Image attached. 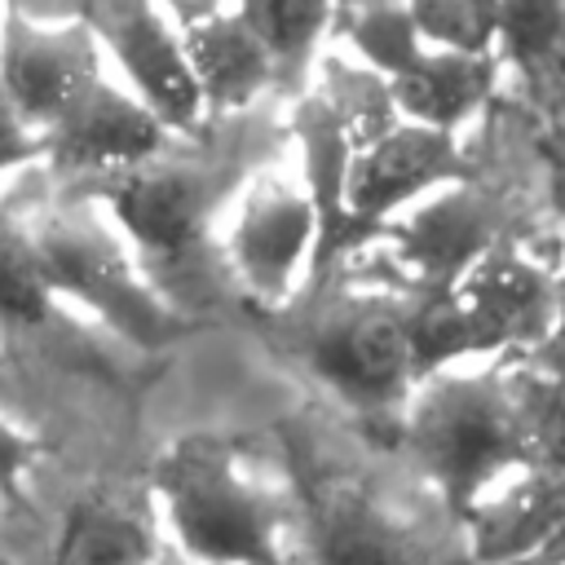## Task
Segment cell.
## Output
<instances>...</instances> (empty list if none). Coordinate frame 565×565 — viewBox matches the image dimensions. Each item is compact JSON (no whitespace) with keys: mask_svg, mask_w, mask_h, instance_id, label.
Listing matches in <instances>:
<instances>
[{"mask_svg":"<svg viewBox=\"0 0 565 565\" xmlns=\"http://www.w3.org/2000/svg\"><path fill=\"white\" fill-rule=\"evenodd\" d=\"M53 296L35 234L0 221V327H40Z\"/></svg>","mask_w":565,"mask_h":565,"instance_id":"cell-19","label":"cell"},{"mask_svg":"<svg viewBox=\"0 0 565 565\" xmlns=\"http://www.w3.org/2000/svg\"><path fill=\"white\" fill-rule=\"evenodd\" d=\"M31 234L57 296H75L132 344L154 349L177 335V313L154 296V287L132 265L124 247L128 238L115 234V221L102 225L84 212H62Z\"/></svg>","mask_w":565,"mask_h":565,"instance_id":"cell-3","label":"cell"},{"mask_svg":"<svg viewBox=\"0 0 565 565\" xmlns=\"http://www.w3.org/2000/svg\"><path fill=\"white\" fill-rule=\"evenodd\" d=\"M322 207L300 177H260L234 212L225 256L230 269L256 296H282L305 269L309 252L322 243Z\"/></svg>","mask_w":565,"mask_h":565,"instance_id":"cell-6","label":"cell"},{"mask_svg":"<svg viewBox=\"0 0 565 565\" xmlns=\"http://www.w3.org/2000/svg\"><path fill=\"white\" fill-rule=\"evenodd\" d=\"M349 40L353 49L362 53V62L380 75V79H393L402 75L419 53H424V35L411 18L406 4H371L362 9L353 22H349Z\"/></svg>","mask_w":565,"mask_h":565,"instance_id":"cell-21","label":"cell"},{"mask_svg":"<svg viewBox=\"0 0 565 565\" xmlns=\"http://www.w3.org/2000/svg\"><path fill=\"white\" fill-rule=\"evenodd\" d=\"M530 565H565V516H561L556 534H552V539L539 547V556H534Z\"/></svg>","mask_w":565,"mask_h":565,"instance_id":"cell-27","label":"cell"},{"mask_svg":"<svg viewBox=\"0 0 565 565\" xmlns=\"http://www.w3.org/2000/svg\"><path fill=\"white\" fill-rule=\"evenodd\" d=\"M106 207L115 230L141 256L172 265L199 247L212 212V185L203 172L154 154L106 177Z\"/></svg>","mask_w":565,"mask_h":565,"instance_id":"cell-9","label":"cell"},{"mask_svg":"<svg viewBox=\"0 0 565 565\" xmlns=\"http://www.w3.org/2000/svg\"><path fill=\"white\" fill-rule=\"evenodd\" d=\"M40 150H44L40 128L18 110V102H13V97L4 93V84H0V172L13 168V163L35 159Z\"/></svg>","mask_w":565,"mask_h":565,"instance_id":"cell-24","label":"cell"},{"mask_svg":"<svg viewBox=\"0 0 565 565\" xmlns=\"http://www.w3.org/2000/svg\"><path fill=\"white\" fill-rule=\"evenodd\" d=\"M419 35L428 44L494 53V13L499 0H406Z\"/></svg>","mask_w":565,"mask_h":565,"instance_id":"cell-23","label":"cell"},{"mask_svg":"<svg viewBox=\"0 0 565 565\" xmlns=\"http://www.w3.org/2000/svg\"><path fill=\"white\" fill-rule=\"evenodd\" d=\"M84 22L93 26L102 53L128 75L132 93L146 97L168 128H194L203 115V88L185 62L181 31L163 18L154 0H88Z\"/></svg>","mask_w":565,"mask_h":565,"instance_id":"cell-5","label":"cell"},{"mask_svg":"<svg viewBox=\"0 0 565 565\" xmlns=\"http://www.w3.org/2000/svg\"><path fill=\"white\" fill-rule=\"evenodd\" d=\"M393 238L402 265H411L428 287H450L477 256L494 247V212L481 194L450 181L424 194Z\"/></svg>","mask_w":565,"mask_h":565,"instance_id":"cell-12","label":"cell"},{"mask_svg":"<svg viewBox=\"0 0 565 565\" xmlns=\"http://www.w3.org/2000/svg\"><path fill=\"white\" fill-rule=\"evenodd\" d=\"M49 565H154L150 521L110 494H88L71 508Z\"/></svg>","mask_w":565,"mask_h":565,"instance_id":"cell-18","label":"cell"},{"mask_svg":"<svg viewBox=\"0 0 565 565\" xmlns=\"http://www.w3.org/2000/svg\"><path fill=\"white\" fill-rule=\"evenodd\" d=\"M26 463H31V437L18 433L9 419H0V494H9L18 486Z\"/></svg>","mask_w":565,"mask_h":565,"instance_id":"cell-25","label":"cell"},{"mask_svg":"<svg viewBox=\"0 0 565 565\" xmlns=\"http://www.w3.org/2000/svg\"><path fill=\"white\" fill-rule=\"evenodd\" d=\"M565 516V472L521 468L508 486H494L472 512L477 565H530Z\"/></svg>","mask_w":565,"mask_h":565,"instance_id":"cell-14","label":"cell"},{"mask_svg":"<svg viewBox=\"0 0 565 565\" xmlns=\"http://www.w3.org/2000/svg\"><path fill=\"white\" fill-rule=\"evenodd\" d=\"M494 84V53H468L446 44H424V53L388 79L393 106L402 119L433 124L455 132L490 93Z\"/></svg>","mask_w":565,"mask_h":565,"instance_id":"cell-15","label":"cell"},{"mask_svg":"<svg viewBox=\"0 0 565 565\" xmlns=\"http://www.w3.org/2000/svg\"><path fill=\"white\" fill-rule=\"evenodd\" d=\"M93 79H102V44L88 22H40L9 9L0 31V84L40 137Z\"/></svg>","mask_w":565,"mask_h":565,"instance_id":"cell-8","label":"cell"},{"mask_svg":"<svg viewBox=\"0 0 565 565\" xmlns=\"http://www.w3.org/2000/svg\"><path fill=\"white\" fill-rule=\"evenodd\" d=\"M335 0H238L243 22L269 44L278 62H300L331 22Z\"/></svg>","mask_w":565,"mask_h":565,"instance_id":"cell-20","label":"cell"},{"mask_svg":"<svg viewBox=\"0 0 565 565\" xmlns=\"http://www.w3.org/2000/svg\"><path fill=\"white\" fill-rule=\"evenodd\" d=\"M455 296L477 335V353L534 349L556 335V282L552 274L512 247H490L455 282Z\"/></svg>","mask_w":565,"mask_h":565,"instance_id":"cell-10","label":"cell"},{"mask_svg":"<svg viewBox=\"0 0 565 565\" xmlns=\"http://www.w3.org/2000/svg\"><path fill=\"white\" fill-rule=\"evenodd\" d=\"M313 565H424V547L366 490L322 481L309 494Z\"/></svg>","mask_w":565,"mask_h":565,"instance_id":"cell-13","label":"cell"},{"mask_svg":"<svg viewBox=\"0 0 565 565\" xmlns=\"http://www.w3.org/2000/svg\"><path fill=\"white\" fill-rule=\"evenodd\" d=\"M9 9L40 18V22H84L88 0H9Z\"/></svg>","mask_w":565,"mask_h":565,"instance_id":"cell-26","label":"cell"},{"mask_svg":"<svg viewBox=\"0 0 565 565\" xmlns=\"http://www.w3.org/2000/svg\"><path fill=\"white\" fill-rule=\"evenodd\" d=\"M406 441L463 516L512 472L534 468L503 371H433L411 397Z\"/></svg>","mask_w":565,"mask_h":565,"instance_id":"cell-2","label":"cell"},{"mask_svg":"<svg viewBox=\"0 0 565 565\" xmlns=\"http://www.w3.org/2000/svg\"><path fill=\"white\" fill-rule=\"evenodd\" d=\"M185 62L203 88V102L212 106H247L278 71V57L269 44L243 22V13H207L190 26H181Z\"/></svg>","mask_w":565,"mask_h":565,"instance_id":"cell-16","label":"cell"},{"mask_svg":"<svg viewBox=\"0 0 565 565\" xmlns=\"http://www.w3.org/2000/svg\"><path fill=\"white\" fill-rule=\"evenodd\" d=\"M565 35V0H499L494 49L512 66H539Z\"/></svg>","mask_w":565,"mask_h":565,"instance_id":"cell-22","label":"cell"},{"mask_svg":"<svg viewBox=\"0 0 565 565\" xmlns=\"http://www.w3.org/2000/svg\"><path fill=\"white\" fill-rule=\"evenodd\" d=\"M163 516L199 565H278L282 512L260 468L230 441L185 437L159 468Z\"/></svg>","mask_w":565,"mask_h":565,"instance_id":"cell-1","label":"cell"},{"mask_svg":"<svg viewBox=\"0 0 565 565\" xmlns=\"http://www.w3.org/2000/svg\"><path fill=\"white\" fill-rule=\"evenodd\" d=\"M305 358L313 375L353 406H388L415 375H424L406 313L384 305H344L322 313L305 331Z\"/></svg>","mask_w":565,"mask_h":565,"instance_id":"cell-4","label":"cell"},{"mask_svg":"<svg viewBox=\"0 0 565 565\" xmlns=\"http://www.w3.org/2000/svg\"><path fill=\"white\" fill-rule=\"evenodd\" d=\"M459 177L463 159L446 128L393 119L353 150L344 181V225H380Z\"/></svg>","mask_w":565,"mask_h":565,"instance_id":"cell-7","label":"cell"},{"mask_svg":"<svg viewBox=\"0 0 565 565\" xmlns=\"http://www.w3.org/2000/svg\"><path fill=\"white\" fill-rule=\"evenodd\" d=\"M163 115L146 97L102 75L44 128V150L71 172L110 177L163 154Z\"/></svg>","mask_w":565,"mask_h":565,"instance_id":"cell-11","label":"cell"},{"mask_svg":"<svg viewBox=\"0 0 565 565\" xmlns=\"http://www.w3.org/2000/svg\"><path fill=\"white\" fill-rule=\"evenodd\" d=\"M503 375L521 411L530 463L547 472H565V327L543 344H534Z\"/></svg>","mask_w":565,"mask_h":565,"instance_id":"cell-17","label":"cell"}]
</instances>
